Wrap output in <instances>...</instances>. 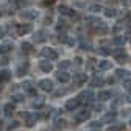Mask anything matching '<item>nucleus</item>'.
<instances>
[{"instance_id": "1", "label": "nucleus", "mask_w": 131, "mask_h": 131, "mask_svg": "<svg viewBox=\"0 0 131 131\" xmlns=\"http://www.w3.org/2000/svg\"><path fill=\"white\" fill-rule=\"evenodd\" d=\"M78 100L81 102V103H84V105H88V103H91L94 98H97L95 97V94H94V91H91V89H88V91H83V92H80V95L77 97Z\"/></svg>"}, {"instance_id": "2", "label": "nucleus", "mask_w": 131, "mask_h": 131, "mask_svg": "<svg viewBox=\"0 0 131 131\" xmlns=\"http://www.w3.org/2000/svg\"><path fill=\"white\" fill-rule=\"evenodd\" d=\"M22 117H24L25 126L31 128V126H35V123H36V120H38V114H35V112H24Z\"/></svg>"}, {"instance_id": "3", "label": "nucleus", "mask_w": 131, "mask_h": 131, "mask_svg": "<svg viewBox=\"0 0 131 131\" xmlns=\"http://www.w3.org/2000/svg\"><path fill=\"white\" fill-rule=\"evenodd\" d=\"M41 56L44 59H47V61H55V59H58V53L53 50V48H50V47L42 48V50H41Z\"/></svg>"}, {"instance_id": "4", "label": "nucleus", "mask_w": 131, "mask_h": 131, "mask_svg": "<svg viewBox=\"0 0 131 131\" xmlns=\"http://www.w3.org/2000/svg\"><path fill=\"white\" fill-rule=\"evenodd\" d=\"M38 86H39V89L41 91H44V92H53V81L52 80H48V78H44V80H41L39 83H38Z\"/></svg>"}, {"instance_id": "5", "label": "nucleus", "mask_w": 131, "mask_h": 131, "mask_svg": "<svg viewBox=\"0 0 131 131\" xmlns=\"http://www.w3.org/2000/svg\"><path fill=\"white\" fill-rule=\"evenodd\" d=\"M20 17L27 19V20H35V19L39 17V11H36V9H24V11H20Z\"/></svg>"}, {"instance_id": "6", "label": "nucleus", "mask_w": 131, "mask_h": 131, "mask_svg": "<svg viewBox=\"0 0 131 131\" xmlns=\"http://www.w3.org/2000/svg\"><path fill=\"white\" fill-rule=\"evenodd\" d=\"M112 55H114V58H116V61L120 62V64L126 62V59H128V55H126V52L123 50V48H117V50H114Z\"/></svg>"}, {"instance_id": "7", "label": "nucleus", "mask_w": 131, "mask_h": 131, "mask_svg": "<svg viewBox=\"0 0 131 131\" xmlns=\"http://www.w3.org/2000/svg\"><path fill=\"white\" fill-rule=\"evenodd\" d=\"M22 86V89L27 92V94H30V95H36V86L33 84V81H24V83L20 84Z\"/></svg>"}, {"instance_id": "8", "label": "nucleus", "mask_w": 131, "mask_h": 131, "mask_svg": "<svg viewBox=\"0 0 131 131\" xmlns=\"http://www.w3.org/2000/svg\"><path fill=\"white\" fill-rule=\"evenodd\" d=\"M86 80H88L86 73H81V72L73 73V78H72V81H73V84H75V86H81L83 83H86Z\"/></svg>"}, {"instance_id": "9", "label": "nucleus", "mask_w": 131, "mask_h": 131, "mask_svg": "<svg viewBox=\"0 0 131 131\" xmlns=\"http://www.w3.org/2000/svg\"><path fill=\"white\" fill-rule=\"evenodd\" d=\"M89 117H91V112L88 109H83V111L75 114V122H78V123L80 122H86V120H89Z\"/></svg>"}, {"instance_id": "10", "label": "nucleus", "mask_w": 131, "mask_h": 131, "mask_svg": "<svg viewBox=\"0 0 131 131\" xmlns=\"http://www.w3.org/2000/svg\"><path fill=\"white\" fill-rule=\"evenodd\" d=\"M80 105H81V102L78 98H70V100L66 103V111H77Z\"/></svg>"}, {"instance_id": "11", "label": "nucleus", "mask_w": 131, "mask_h": 131, "mask_svg": "<svg viewBox=\"0 0 131 131\" xmlns=\"http://www.w3.org/2000/svg\"><path fill=\"white\" fill-rule=\"evenodd\" d=\"M47 38H48V35H47V31H44V30L36 31V35L33 36V39H35V42H36V44H39V42H45V41H47Z\"/></svg>"}, {"instance_id": "12", "label": "nucleus", "mask_w": 131, "mask_h": 131, "mask_svg": "<svg viewBox=\"0 0 131 131\" xmlns=\"http://www.w3.org/2000/svg\"><path fill=\"white\" fill-rule=\"evenodd\" d=\"M56 80L59 81V83H67V81L72 80V77H70V73H67L66 70H59L56 73Z\"/></svg>"}, {"instance_id": "13", "label": "nucleus", "mask_w": 131, "mask_h": 131, "mask_svg": "<svg viewBox=\"0 0 131 131\" xmlns=\"http://www.w3.org/2000/svg\"><path fill=\"white\" fill-rule=\"evenodd\" d=\"M44 105H45V98H42V97H36L35 100L31 102V108L33 109H42L44 108Z\"/></svg>"}, {"instance_id": "14", "label": "nucleus", "mask_w": 131, "mask_h": 131, "mask_svg": "<svg viewBox=\"0 0 131 131\" xmlns=\"http://www.w3.org/2000/svg\"><path fill=\"white\" fill-rule=\"evenodd\" d=\"M39 69H41L42 72L48 73V72H52V70H53V66H52V62H50V61L44 59V61H41V62H39Z\"/></svg>"}, {"instance_id": "15", "label": "nucleus", "mask_w": 131, "mask_h": 131, "mask_svg": "<svg viewBox=\"0 0 131 131\" xmlns=\"http://www.w3.org/2000/svg\"><path fill=\"white\" fill-rule=\"evenodd\" d=\"M58 11H59V14H61V16H69V17H75V11H73V9H70L69 6L61 5V6L58 8Z\"/></svg>"}, {"instance_id": "16", "label": "nucleus", "mask_w": 131, "mask_h": 131, "mask_svg": "<svg viewBox=\"0 0 131 131\" xmlns=\"http://www.w3.org/2000/svg\"><path fill=\"white\" fill-rule=\"evenodd\" d=\"M116 117H117V112H116V111H111V112H108L106 116L102 119V122H103V123H114Z\"/></svg>"}, {"instance_id": "17", "label": "nucleus", "mask_w": 131, "mask_h": 131, "mask_svg": "<svg viewBox=\"0 0 131 131\" xmlns=\"http://www.w3.org/2000/svg\"><path fill=\"white\" fill-rule=\"evenodd\" d=\"M111 97H112V92L111 91H100V92L97 94V98L100 102H106V100H109Z\"/></svg>"}, {"instance_id": "18", "label": "nucleus", "mask_w": 131, "mask_h": 131, "mask_svg": "<svg viewBox=\"0 0 131 131\" xmlns=\"http://www.w3.org/2000/svg\"><path fill=\"white\" fill-rule=\"evenodd\" d=\"M3 114L6 117H11L13 114H14V103H6L3 106Z\"/></svg>"}, {"instance_id": "19", "label": "nucleus", "mask_w": 131, "mask_h": 131, "mask_svg": "<svg viewBox=\"0 0 131 131\" xmlns=\"http://www.w3.org/2000/svg\"><path fill=\"white\" fill-rule=\"evenodd\" d=\"M33 30V27L31 25H19V28H17V35H20V36H24V35H27V33H30Z\"/></svg>"}, {"instance_id": "20", "label": "nucleus", "mask_w": 131, "mask_h": 131, "mask_svg": "<svg viewBox=\"0 0 131 131\" xmlns=\"http://www.w3.org/2000/svg\"><path fill=\"white\" fill-rule=\"evenodd\" d=\"M111 42H112L114 45H123V44L126 42V36H123V35H119V36H114Z\"/></svg>"}, {"instance_id": "21", "label": "nucleus", "mask_w": 131, "mask_h": 131, "mask_svg": "<svg viewBox=\"0 0 131 131\" xmlns=\"http://www.w3.org/2000/svg\"><path fill=\"white\" fill-rule=\"evenodd\" d=\"M102 84H103V78L97 73V75L91 80V86H92V88H97V86H102Z\"/></svg>"}, {"instance_id": "22", "label": "nucleus", "mask_w": 131, "mask_h": 131, "mask_svg": "<svg viewBox=\"0 0 131 131\" xmlns=\"http://www.w3.org/2000/svg\"><path fill=\"white\" fill-rule=\"evenodd\" d=\"M123 129H125V123H114L106 128V131H123Z\"/></svg>"}, {"instance_id": "23", "label": "nucleus", "mask_w": 131, "mask_h": 131, "mask_svg": "<svg viewBox=\"0 0 131 131\" xmlns=\"http://www.w3.org/2000/svg\"><path fill=\"white\" fill-rule=\"evenodd\" d=\"M0 80L2 81H9L11 80V72L8 69H3L2 72H0Z\"/></svg>"}, {"instance_id": "24", "label": "nucleus", "mask_w": 131, "mask_h": 131, "mask_svg": "<svg viewBox=\"0 0 131 131\" xmlns=\"http://www.w3.org/2000/svg\"><path fill=\"white\" fill-rule=\"evenodd\" d=\"M13 50V44H2L0 45V55H5Z\"/></svg>"}, {"instance_id": "25", "label": "nucleus", "mask_w": 131, "mask_h": 131, "mask_svg": "<svg viewBox=\"0 0 131 131\" xmlns=\"http://www.w3.org/2000/svg\"><path fill=\"white\" fill-rule=\"evenodd\" d=\"M103 14L106 16V17H116V16H117V9H114V8H106V9H103Z\"/></svg>"}, {"instance_id": "26", "label": "nucleus", "mask_w": 131, "mask_h": 131, "mask_svg": "<svg viewBox=\"0 0 131 131\" xmlns=\"http://www.w3.org/2000/svg\"><path fill=\"white\" fill-rule=\"evenodd\" d=\"M24 102V94H13L11 95V103H20Z\"/></svg>"}, {"instance_id": "27", "label": "nucleus", "mask_w": 131, "mask_h": 131, "mask_svg": "<svg viewBox=\"0 0 131 131\" xmlns=\"http://www.w3.org/2000/svg\"><path fill=\"white\" fill-rule=\"evenodd\" d=\"M111 61H100V64H98V69L100 70H109L111 69Z\"/></svg>"}, {"instance_id": "28", "label": "nucleus", "mask_w": 131, "mask_h": 131, "mask_svg": "<svg viewBox=\"0 0 131 131\" xmlns=\"http://www.w3.org/2000/svg\"><path fill=\"white\" fill-rule=\"evenodd\" d=\"M70 66H72V62H70V61H59V62H58L59 70H66V69H69Z\"/></svg>"}, {"instance_id": "29", "label": "nucleus", "mask_w": 131, "mask_h": 131, "mask_svg": "<svg viewBox=\"0 0 131 131\" xmlns=\"http://www.w3.org/2000/svg\"><path fill=\"white\" fill-rule=\"evenodd\" d=\"M128 75H129V72L125 70V69H117V70H116V77H117V78H126Z\"/></svg>"}, {"instance_id": "30", "label": "nucleus", "mask_w": 131, "mask_h": 131, "mask_svg": "<svg viewBox=\"0 0 131 131\" xmlns=\"http://www.w3.org/2000/svg\"><path fill=\"white\" fill-rule=\"evenodd\" d=\"M64 126H66V120H64V119H61V117H58V119L55 120L53 128H56V129H58V128H64Z\"/></svg>"}, {"instance_id": "31", "label": "nucleus", "mask_w": 131, "mask_h": 131, "mask_svg": "<svg viewBox=\"0 0 131 131\" xmlns=\"http://www.w3.org/2000/svg\"><path fill=\"white\" fill-rule=\"evenodd\" d=\"M27 69H28V62H25L24 66H19V67H17V73H16V75H19V77H22L25 72H27Z\"/></svg>"}, {"instance_id": "32", "label": "nucleus", "mask_w": 131, "mask_h": 131, "mask_svg": "<svg viewBox=\"0 0 131 131\" xmlns=\"http://www.w3.org/2000/svg\"><path fill=\"white\" fill-rule=\"evenodd\" d=\"M103 8H102V5L100 3H92L91 6H89V11H92V13H98V11H102Z\"/></svg>"}, {"instance_id": "33", "label": "nucleus", "mask_w": 131, "mask_h": 131, "mask_svg": "<svg viewBox=\"0 0 131 131\" xmlns=\"http://www.w3.org/2000/svg\"><path fill=\"white\" fill-rule=\"evenodd\" d=\"M20 47H22V52H25V53H30V52H31V48H33L30 42H22Z\"/></svg>"}, {"instance_id": "34", "label": "nucleus", "mask_w": 131, "mask_h": 131, "mask_svg": "<svg viewBox=\"0 0 131 131\" xmlns=\"http://www.w3.org/2000/svg\"><path fill=\"white\" fill-rule=\"evenodd\" d=\"M123 89L131 92V78H125L123 80Z\"/></svg>"}, {"instance_id": "35", "label": "nucleus", "mask_w": 131, "mask_h": 131, "mask_svg": "<svg viewBox=\"0 0 131 131\" xmlns=\"http://www.w3.org/2000/svg\"><path fill=\"white\" fill-rule=\"evenodd\" d=\"M102 123H103L102 120H100V122H98V120H95V122H91L89 125H91V128H92V129H100V126H102Z\"/></svg>"}, {"instance_id": "36", "label": "nucleus", "mask_w": 131, "mask_h": 131, "mask_svg": "<svg viewBox=\"0 0 131 131\" xmlns=\"http://www.w3.org/2000/svg\"><path fill=\"white\" fill-rule=\"evenodd\" d=\"M19 125H20V123H19L17 120H13V122H9V123H8V129H9V131H11V129H16Z\"/></svg>"}, {"instance_id": "37", "label": "nucleus", "mask_w": 131, "mask_h": 131, "mask_svg": "<svg viewBox=\"0 0 131 131\" xmlns=\"http://www.w3.org/2000/svg\"><path fill=\"white\" fill-rule=\"evenodd\" d=\"M80 47H81V50H91V44H89V42H86V41H81Z\"/></svg>"}, {"instance_id": "38", "label": "nucleus", "mask_w": 131, "mask_h": 131, "mask_svg": "<svg viewBox=\"0 0 131 131\" xmlns=\"http://www.w3.org/2000/svg\"><path fill=\"white\" fill-rule=\"evenodd\" d=\"M95 67V59H88V66H86V69L88 70H92Z\"/></svg>"}, {"instance_id": "39", "label": "nucleus", "mask_w": 131, "mask_h": 131, "mask_svg": "<svg viewBox=\"0 0 131 131\" xmlns=\"http://www.w3.org/2000/svg\"><path fill=\"white\" fill-rule=\"evenodd\" d=\"M103 109H105L103 103H97V105H94V111H95V112H102Z\"/></svg>"}, {"instance_id": "40", "label": "nucleus", "mask_w": 131, "mask_h": 131, "mask_svg": "<svg viewBox=\"0 0 131 131\" xmlns=\"http://www.w3.org/2000/svg\"><path fill=\"white\" fill-rule=\"evenodd\" d=\"M73 64L77 66V67H80V66H81V64H83V59H81L80 56H77V58L73 59Z\"/></svg>"}, {"instance_id": "41", "label": "nucleus", "mask_w": 131, "mask_h": 131, "mask_svg": "<svg viewBox=\"0 0 131 131\" xmlns=\"http://www.w3.org/2000/svg\"><path fill=\"white\" fill-rule=\"evenodd\" d=\"M64 94H67V89H59V91L55 92V97H61V95H64Z\"/></svg>"}, {"instance_id": "42", "label": "nucleus", "mask_w": 131, "mask_h": 131, "mask_svg": "<svg viewBox=\"0 0 131 131\" xmlns=\"http://www.w3.org/2000/svg\"><path fill=\"white\" fill-rule=\"evenodd\" d=\"M122 6H131V0H120Z\"/></svg>"}, {"instance_id": "43", "label": "nucleus", "mask_w": 131, "mask_h": 131, "mask_svg": "<svg viewBox=\"0 0 131 131\" xmlns=\"http://www.w3.org/2000/svg\"><path fill=\"white\" fill-rule=\"evenodd\" d=\"M98 53H100V55H108L109 50H105V47H102V48H98Z\"/></svg>"}, {"instance_id": "44", "label": "nucleus", "mask_w": 131, "mask_h": 131, "mask_svg": "<svg viewBox=\"0 0 131 131\" xmlns=\"http://www.w3.org/2000/svg\"><path fill=\"white\" fill-rule=\"evenodd\" d=\"M55 0H44V5H53Z\"/></svg>"}, {"instance_id": "45", "label": "nucleus", "mask_w": 131, "mask_h": 131, "mask_svg": "<svg viewBox=\"0 0 131 131\" xmlns=\"http://www.w3.org/2000/svg\"><path fill=\"white\" fill-rule=\"evenodd\" d=\"M5 31H6V30H5L3 27H0V38H3V36H5Z\"/></svg>"}, {"instance_id": "46", "label": "nucleus", "mask_w": 131, "mask_h": 131, "mask_svg": "<svg viewBox=\"0 0 131 131\" xmlns=\"http://www.w3.org/2000/svg\"><path fill=\"white\" fill-rule=\"evenodd\" d=\"M67 44H69V45H75V39L69 38V39H67Z\"/></svg>"}, {"instance_id": "47", "label": "nucleus", "mask_w": 131, "mask_h": 131, "mask_svg": "<svg viewBox=\"0 0 131 131\" xmlns=\"http://www.w3.org/2000/svg\"><path fill=\"white\" fill-rule=\"evenodd\" d=\"M126 102L131 105V92H128V95H126Z\"/></svg>"}, {"instance_id": "48", "label": "nucleus", "mask_w": 131, "mask_h": 131, "mask_svg": "<svg viewBox=\"0 0 131 131\" xmlns=\"http://www.w3.org/2000/svg\"><path fill=\"white\" fill-rule=\"evenodd\" d=\"M108 2H111V3H116V2H117V0H108Z\"/></svg>"}, {"instance_id": "49", "label": "nucleus", "mask_w": 131, "mask_h": 131, "mask_svg": "<svg viewBox=\"0 0 131 131\" xmlns=\"http://www.w3.org/2000/svg\"><path fill=\"white\" fill-rule=\"evenodd\" d=\"M91 131H100V129H91Z\"/></svg>"}, {"instance_id": "50", "label": "nucleus", "mask_w": 131, "mask_h": 131, "mask_svg": "<svg viewBox=\"0 0 131 131\" xmlns=\"http://www.w3.org/2000/svg\"><path fill=\"white\" fill-rule=\"evenodd\" d=\"M129 125H131V119H129Z\"/></svg>"}, {"instance_id": "51", "label": "nucleus", "mask_w": 131, "mask_h": 131, "mask_svg": "<svg viewBox=\"0 0 131 131\" xmlns=\"http://www.w3.org/2000/svg\"><path fill=\"white\" fill-rule=\"evenodd\" d=\"M0 123H2V122H0Z\"/></svg>"}]
</instances>
